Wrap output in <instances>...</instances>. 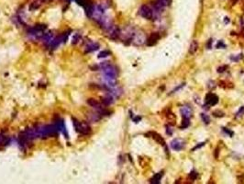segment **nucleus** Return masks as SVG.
I'll use <instances>...</instances> for the list:
<instances>
[{"label":"nucleus","mask_w":244,"mask_h":184,"mask_svg":"<svg viewBox=\"0 0 244 184\" xmlns=\"http://www.w3.org/2000/svg\"><path fill=\"white\" fill-rule=\"evenodd\" d=\"M114 97L112 95H108L107 96V97L103 98L102 99V100H101V102L104 104L105 106H108V105H111V104L114 102Z\"/></svg>","instance_id":"obj_14"},{"label":"nucleus","mask_w":244,"mask_h":184,"mask_svg":"<svg viewBox=\"0 0 244 184\" xmlns=\"http://www.w3.org/2000/svg\"><path fill=\"white\" fill-rule=\"evenodd\" d=\"M218 97L213 93H208L206 97V103L209 106H214L218 104Z\"/></svg>","instance_id":"obj_9"},{"label":"nucleus","mask_w":244,"mask_h":184,"mask_svg":"<svg viewBox=\"0 0 244 184\" xmlns=\"http://www.w3.org/2000/svg\"><path fill=\"white\" fill-rule=\"evenodd\" d=\"M80 39H81V36L79 34H75V35H73V44H75V43H77L80 40Z\"/></svg>","instance_id":"obj_25"},{"label":"nucleus","mask_w":244,"mask_h":184,"mask_svg":"<svg viewBox=\"0 0 244 184\" xmlns=\"http://www.w3.org/2000/svg\"><path fill=\"white\" fill-rule=\"evenodd\" d=\"M216 47H217V48H222V47H223V48H225V47H226V44H225V43H223L222 40H220V42H218V44H217Z\"/></svg>","instance_id":"obj_27"},{"label":"nucleus","mask_w":244,"mask_h":184,"mask_svg":"<svg viewBox=\"0 0 244 184\" xmlns=\"http://www.w3.org/2000/svg\"><path fill=\"white\" fill-rule=\"evenodd\" d=\"M184 142L182 139H174L171 142V148L175 150V151H180L184 148Z\"/></svg>","instance_id":"obj_6"},{"label":"nucleus","mask_w":244,"mask_h":184,"mask_svg":"<svg viewBox=\"0 0 244 184\" xmlns=\"http://www.w3.org/2000/svg\"><path fill=\"white\" fill-rule=\"evenodd\" d=\"M166 117H167L168 121H170V124H171V121H172V125H174V124H175L176 117H175V115H174V113H172V112H168V113L166 114Z\"/></svg>","instance_id":"obj_17"},{"label":"nucleus","mask_w":244,"mask_h":184,"mask_svg":"<svg viewBox=\"0 0 244 184\" xmlns=\"http://www.w3.org/2000/svg\"><path fill=\"white\" fill-rule=\"evenodd\" d=\"M223 131H224L227 134H228V135H230V136H232V135H233V134H234V133H233V132H232V131H230V130H228V129H227V128H223Z\"/></svg>","instance_id":"obj_28"},{"label":"nucleus","mask_w":244,"mask_h":184,"mask_svg":"<svg viewBox=\"0 0 244 184\" xmlns=\"http://www.w3.org/2000/svg\"><path fill=\"white\" fill-rule=\"evenodd\" d=\"M108 55H110V52H109V51H107V50L102 51V52L98 54V58H105V57L108 56Z\"/></svg>","instance_id":"obj_21"},{"label":"nucleus","mask_w":244,"mask_h":184,"mask_svg":"<svg viewBox=\"0 0 244 184\" xmlns=\"http://www.w3.org/2000/svg\"><path fill=\"white\" fill-rule=\"evenodd\" d=\"M205 146V143H200V144H199V145H197V146H196V147L192 148V150H191V151H194V150L197 149V148H199V147H202V146Z\"/></svg>","instance_id":"obj_31"},{"label":"nucleus","mask_w":244,"mask_h":184,"mask_svg":"<svg viewBox=\"0 0 244 184\" xmlns=\"http://www.w3.org/2000/svg\"><path fill=\"white\" fill-rule=\"evenodd\" d=\"M162 176H164V172H162V171L159 172V173H156V174L151 179V181H150V182H151V183H152V184L160 183V182H161V178H162Z\"/></svg>","instance_id":"obj_13"},{"label":"nucleus","mask_w":244,"mask_h":184,"mask_svg":"<svg viewBox=\"0 0 244 184\" xmlns=\"http://www.w3.org/2000/svg\"><path fill=\"white\" fill-rule=\"evenodd\" d=\"M87 104L90 105L92 108H94V109H95L97 111H100V110L105 108V105H104L102 102H99V101H97V99H87Z\"/></svg>","instance_id":"obj_8"},{"label":"nucleus","mask_w":244,"mask_h":184,"mask_svg":"<svg viewBox=\"0 0 244 184\" xmlns=\"http://www.w3.org/2000/svg\"><path fill=\"white\" fill-rule=\"evenodd\" d=\"M141 117H135V118L133 119V121H135V122H139V121H141Z\"/></svg>","instance_id":"obj_33"},{"label":"nucleus","mask_w":244,"mask_h":184,"mask_svg":"<svg viewBox=\"0 0 244 184\" xmlns=\"http://www.w3.org/2000/svg\"><path fill=\"white\" fill-rule=\"evenodd\" d=\"M145 40H146V36H145V34H144L143 31H141V30H136L131 43H133L134 45H136V46H141V45H142L144 43H145Z\"/></svg>","instance_id":"obj_3"},{"label":"nucleus","mask_w":244,"mask_h":184,"mask_svg":"<svg viewBox=\"0 0 244 184\" xmlns=\"http://www.w3.org/2000/svg\"><path fill=\"white\" fill-rule=\"evenodd\" d=\"M161 38L160 34L158 32H152L151 35L149 36V38L146 40V43H147L148 46H153L154 44H156L159 39Z\"/></svg>","instance_id":"obj_7"},{"label":"nucleus","mask_w":244,"mask_h":184,"mask_svg":"<svg viewBox=\"0 0 244 184\" xmlns=\"http://www.w3.org/2000/svg\"><path fill=\"white\" fill-rule=\"evenodd\" d=\"M180 111H181V114L182 116H183V118H188V119H190V117L192 116V110L190 109L189 107H187V106L182 107Z\"/></svg>","instance_id":"obj_11"},{"label":"nucleus","mask_w":244,"mask_h":184,"mask_svg":"<svg viewBox=\"0 0 244 184\" xmlns=\"http://www.w3.org/2000/svg\"><path fill=\"white\" fill-rule=\"evenodd\" d=\"M10 142L9 137L6 135H3V134H0V146H5Z\"/></svg>","instance_id":"obj_16"},{"label":"nucleus","mask_w":244,"mask_h":184,"mask_svg":"<svg viewBox=\"0 0 244 184\" xmlns=\"http://www.w3.org/2000/svg\"><path fill=\"white\" fill-rule=\"evenodd\" d=\"M218 153H219V151H218V148H217V149L215 150V152H214V156H215V158H218Z\"/></svg>","instance_id":"obj_32"},{"label":"nucleus","mask_w":244,"mask_h":184,"mask_svg":"<svg viewBox=\"0 0 244 184\" xmlns=\"http://www.w3.org/2000/svg\"><path fill=\"white\" fill-rule=\"evenodd\" d=\"M172 0H157V3L161 6L162 8H165V6H169L171 5Z\"/></svg>","instance_id":"obj_18"},{"label":"nucleus","mask_w":244,"mask_h":184,"mask_svg":"<svg viewBox=\"0 0 244 184\" xmlns=\"http://www.w3.org/2000/svg\"><path fill=\"white\" fill-rule=\"evenodd\" d=\"M139 14L146 19H151L154 17L152 8L149 6H146V5H143V6H141L139 8Z\"/></svg>","instance_id":"obj_4"},{"label":"nucleus","mask_w":244,"mask_h":184,"mask_svg":"<svg viewBox=\"0 0 244 184\" xmlns=\"http://www.w3.org/2000/svg\"><path fill=\"white\" fill-rule=\"evenodd\" d=\"M166 133H167L168 135H172L173 134V130L170 126H166Z\"/></svg>","instance_id":"obj_29"},{"label":"nucleus","mask_w":244,"mask_h":184,"mask_svg":"<svg viewBox=\"0 0 244 184\" xmlns=\"http://www.w3.org/2000/svg\"><path fill=\"white\" fill-rule=\"evenodd\" d=\"M243 114H244V106H242V107L238 111V112L236 113V117L237 118H240V117H241Z\"/></svg>","instance_id":"obj_24"},{"label":"nucleus","mask_w":244,"mask_h":184,"mask_svg":"<svg viewBox=\"0 0 244 184\" xmlns=\"http://www.w3.org/2000/svg\"><path fill=\"white\" fill-rule=\"evenodd\" d=\"M150 135H151V137L153 138L157 143H159L160 145H161V146H165V141H164V139L162 138V136H161L159 134H157V133H153V132H151V133H150Z\"/></svg>","instance_id":"obj_12"},{"label":"nucleus","mask_w":244,"mask_h":184,"mask_svg":"<svg viewBox=\"0 0 244 184\" xmlns=\"http://www.w3.org/2000/svg\"><path fill=\"white\" fill-rule=\"evenodd\" d=\"M200 116H201V119H202V121H204L205 124H209L210 122V119H209V117H208L206 114H205V113H201L200 114Z\"/></svg>","instance_id":"obj_22"},{"label":"nucleus","mask_w":244,"mask_h":184,"mask_svg":"<svg viewBox=\"0 0 244 184\" xmlns=\"http://www.w3.org/2000/svg\"><path fill=\"white\" fill-rule=\"evenodd\" d=\"M189 125H190L189 119H188V118H183V121H182V124L181 126H180V128H181V129H186V128H187Z\"/></svg>","instance_id":"obj_19"},{"label":"nucleus","mask_w":244,"mask_h":184,"mask_svg":"<svg viewBox=\"0 0 244 184\" xmlns=\"http://www.w3.org/2000/svg\"><path fill=\"white\" fill-rule=\"evenodd\" d=\"M99 48V44L97 43H94V42H89L85 46V53H91L94 51H97Z\"/></svg>","instance_id":"obj_10"},{"label":"nucleus","mask_w":244,"mask_h":184,"mask_svg":"<svg viewBox=\"0 0 244 184\" xmlns=\"http://www.w3.org/2000/svg\"><path fill=\"white\" fill-rule=\"evenodd\" d=\"M73 122L75 131L81 135H89L92 133V129H91L90 125L85 121H81L75 119V118H73Z\"/></svg>","instance_id":"obj_1"},{"label":"nucleus","mask_w":244,"mask_h":184,"mask_svg":"<svg viewBox=\"0 0 244 184\" xmlns=\"http://www.w3.org/2000/svg\"><path fill=\"white\" fill-rule=\"evenodd\" d=\"M198 50V43L196 40H193L189 48V54L193 55L196 53V52Z\"/></svg>","instance_id":"obj_15"},{"label":"nucleus","mask_w":244,"mask_h":184,"mask_svg":"<svg viewBox=\"0 0 244 184\" xmlns=\"http://www.w3.org/2000/svg\"><path fill=\"white\" fill-rule=\"evenodd\" d=\"M213 115H214L215 117L220 118V117H223V116H224V112L221 111H219V110H216L215 111H213Z\"/></svg>","instance_id":"obj_23"},{"label":"nucleus","mask_w":244,"mask_h":184,"mask_svg":"<svg viewBox=\"0 0 244 184\" xmlns=\"http://www.w3.org/2000/svg\"><path fill=\"white\" fill-rule=\"evenodd\" d=\"M242 58H243V55H242V54H239V55H237L236 57H234V56L230 57V59H231L232 61H234V62H237V61L241 60Z\"/></svg>","instance_id":"obj_26"},{"label":"nucleus","mask_w":244,"mask_h":184,"mask_svg":"<svg viewBox=\"0 0 244 184\" xmlns=\"http://www.w3.org/2000/svg\"><path fill=\"white\" fill-rule=\"evenodd\" d=\"M46 30V26L45 25H35L28 28V33L29 35L36 37V38H42L44 35V31Z\"/></svg>","instance_id":"obj_2"},{"label":"nucleus","mask_w":244,"mask_h":184,"mask_svg":"<svg viewBox=\"0 0 244 184\" xmlns=\"http://www.w3.org/2000/svg\"><path fill=\"white\" fill-rule=\"evenodd\" d=\"M227 68H228V66H227V65H224V66H222V67H219V68L218 69V73H222V72H224L225 69H227Z\"/></svg>","instance_id":"obj_30"},{"label":"nucleus","mask_w":244,"mask_h":184,"mask_svg":"<svg viewBox=\"0 0 244 184\" xmlns=\"http://www.w3.org/2000/svg\"><path fill=\"white\" fill-rule=\"evenodd\" d=\"M197 177H198V173L195 171V170H192L189 173V175H188V178L191 180H196V179H197Z\"/></svg>","instance_id":"obj_20"},{"label":"nucleus","mask_w":244,"mask_h":184,"mask_svg":"<svg viewBox=\"0 0 244 184\" xmlns=\"http://www.w3.org/2000/svg\"><path fill=\"white\" fill-rule=\"evenodd\" d=\"M104 72V76H108V77H117V70L115 66L111 65L109 64L107 67H105L104 69H102Z\"/></svg>","instance_id":"obj_5"}]
</instances>
